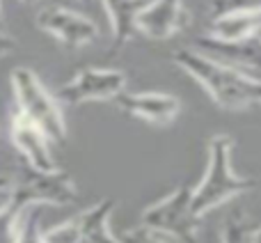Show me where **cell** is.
<instances>
[{
	"label": "cell",
	"mask_w": 261,
	"mask_h": 243,
	"mask_svg": "<svg viewBox=\"0 0 261 243\" xmlns=\"http://www.w3.org/2000/svg\"><path fill=\"white\" fill-rule=\"evenodd\" d=\"M12 48H14V39H12V37H7L3 30H0V58H5V55H7Z\"/></svg>",
	"instance_id": "obj_19"
},
{
	"label": "cell",
	"mask_w": 261,
	"mask_h": 243,
	"mask_svg": "<svg viewBox=\"0 0 261 243\" xmlns=\"http://www.w3.org/2000/svg\"><path fill=\"white\" fill-rule=\"evenodd\" d=\"M252 243H261V227L257 232H252Z\"/></svg>",
	"instance_id": "obj_21"
},
{
	"label": "cell",
	"mask_w": 261,
	"mask_h": 243,
	"mask_svg": "<svg viewBox=\"0 0 261 243\" xmlns=\"http://www.w3.org/2000/svg\"><path fill=\"white\" fill-rule=\"evenodd\" d=\"M231 147H234V140L229 135H213L208 140L206 172L199 186L190 193V207L195 216L202 218L206 211L220 207L227 200H234L257 188V181L252 177H241L231 170Z\"/></svg>",
	"instance_id": "obj_2"
},
{
	"label": "cell",
	"mask_w": 261,
	"mask_h": 243,
	"mask_svg": "<svg viewBox=\"0 0 261 243\" xmlns=\"http://www.w3.org/2000/svg\"><path fill=\"white\" fill-rule=\"evenodd\" d=\"M188 23L184 0H149L138 12L135 28L149 39H170Z\"/></svg>",
	"instance_id": "obj_9"
},
{
	"label": "cell",
	"mask_w": 261,
	"mask_h": 243,
	"mask_svg": "<svg viewBox=\"0 0 261 243\" xmlns=\"http://www.w3.org/2000/svg\"><path fill=\"white\" fill-rule=\"evenodd\" d=\"M213 18L231 16V14H261V0H213Z\"/></svg>",
	"instance_id": "obj_17"
},
{
	"label": "cell",
	"mask_w": 261,
	"mask_h": 243,
	"mask_svg": "<svg viewBox=\"0 0 261 243\" xmlns=\"http://www.w3.org/2000/svg\"><path fill=\"white\" fill-rule=\"evenodd\" d=\"M14 243H44V230H41V213L37 207H30L18 225Z\"/></svg>",
	"instance_id": "obj_15"
},
{
	"label": "cell",
	"mask_w": 261,
	"mask_h": 243,
	"mask_svg": "<svg viewBox=\"0 0 261 243\" xmlns=\"http://www.w3.org/2000/svg\"><path fill=\"white\" fill-rule=\"evenodd\" d=\"M172 62L195 78L213 101L225 110H245L261 106V78L225 67L193 48L172 53Z\"/></svg>",
	"instance_id": "obj_1"
},
{
	"label": "cell",
	"mask_w": 261,
	"mask_h": 243,
	"mask_svg": "<svg viewBox=\"0 0 261 243\" xmlns=\"http://www.w3.org/2000/svg\"><path fill=\"white\" fill-rule=\"evenodd\" d=\"M9 81L16 99V113L39 126L53 144L67 142V121L60 110V104L44 87L39 76L30 67H16Z\"/></svg>",
	"instance_id": "obj_3"
},
{
	"label": "cell",
	"mask_w": 261,
	"mask_h": 243,
	"mask_svg": "<svg viewBox=\"0 0 261 243\" xmlns=\"http://www.w3.org/2000/svg\"><path fill=\"white\" fill-rule=\"evenodd\" d=\"M190 193L193 188L188 184H181L179 188L158 200L156 204H149L142 211L140 225L172 236L179 243H202L197 234L199 216H195L193 207H190Z\"/></svg>",
	"instance_id": "obj_5"
},
{
	"label": "cell",
	"mask_w": 261,
	"mask_h": 243,
	"mask_svg": "<svg viewBox=\"0 0 261 243\" xmlns=\"http://www.w3.org/2000/svg\"><path fill=\"white\" fill-rule=\"evenodd\" d=\"M117 243H172L165 239V234L161 232H153L149 227L140 225V227H130V230H124L119 236H115Z\"/></svg>",
	"instance_id": "obj_18"
},
{
	"label": "cell",
	"mask_w": 261,
	"mask_h": 243,
	"mask_svg": "<svg viewBox=\"0 0 261 243\" xmlns=\"http://www.w3.org/2000/svg\"><path fill=\"white\" fill-rule=\"evenodd\" d=\"M37 26L41 32L50 35L53 39H58L60 44L69 46V48L87 46L99 37V28L92 18L64 7L41 9L37 14Z\"/></svg>",
	"instance_id": "obj_8"
},
{
	"label": "cell",
	"mask_w": 261,
	"mask_h": 243,
	"mask_svg": "<svg viewBox=\"0 0 261 243\" xmlns=\"http://www.w3.org/2000/svg\"><path fill=\"white\" fill-rule=\"evenodd\" d=\"M193 51L225 64V67L239 69L243 74L261 69V39L259 37H248V39H218V37L204 35L195 37Z\"/></svg>",
	"instance_id": "obj_7"
},
{
	"label": "cell",
	"mask_w": 261,
	"mask_h": 243,
	"mask_svg": "<svg viewBox=\"0 0 261 243\" xmlns=\"http://www.w3.org/2000/svg\"><path fill=\"white\" fill-rule=\"evenodd\" d=\"M147 3L149 0H103L106 12L110 16V26H113V39H110L108 55H117L138 35L135 18Z\"/></svg>",
	"instance_id": "obj_12"
},
{
	"label": "cell",
	"mask_w": 261,
	"mask_h": 243,
	"mask_svg": "<svg viewBox=\"0 0 261 243\" xmlns=\"http://www.w3.org/2000/svg\"><path fill=\"white\" fill-rule=\"evenodd\" d=\"M117 106L130 117L147 119L149 124H167L181 110V101L165 92H138V94L122 92L117 96Z\"/></svg>",
	"instance_id": "obj_11"
},
{
	"label": "cell",
	"mask_w": 261,
	"mask_h": 243,
	"mask_svg": "<svg viewBox=\"0 0 261 243\" xmlns=\"http://www.w3.org/2000/svg\"><path fill=\"white\" fill-rule=\"evenodd\" d=\"M222 243H252V230L243 221L241 213H231L229 218H225L220 232Z\"/></svg>",
	"instance_id": "obj_16"
},
{
	"label": "cell",
	"mask_w": 261,
	"mask_h": 243,
	"mask_svg": "<svg viewBox=\"0 0 261 243\" xmlns=\"http://www.w3.org/2000/svg\"><path fill=\"white\" fill-rule=\"evenodd\" d=\"M9 135H12V144L16 152L25 158L28 167L39 172H53L58 170L53 154H50V140L37 124H32L21 113L12 115V126H9Z\"/></svg>",
	"instance_id": "obj_10"
},
{
	"label": "cell",
	"mask_w": 261,
	"mask_h": 243,
	"mask_svg": "<svg viewBox=\"0 0 261 243\" xmlns=\"http://www.w3.org/2000/svg\"><path fill=\"white\" fill-rule=\"evenodd\" d=\"M23 3H25V5H32V3H37V0H23Z\"/></svg>",
	"instance_id": "obj_23"
},
{
	"label": "cell",
	"mask_w": 261,
	"mask_h": 243,
	"mask_svg": "<svg viewBox=\"0 0 261 243\" xmlns=\"http://www.w3.org/2000/svg\"><path fill=\"white\" fill-rule=\"evenodd\" d=\"M78 200V188L73 184L69 172L58 170L53 172H39L25 167L21 170L16 181H12L9 186L7 202H12L14 207L28 211L30 207H39V204H73Z\"/></svg>",
	"instance_id": "obj_4"
},
{
	"label": "cell",
	"mask_w": 261,
	"mask_h": 243,
	"mask_svg": "<svg viewBox=\"0 0 261 243\" xmlns=\"http://www.w3.org/2000/svg\"><path fill=\"white\" fill-rule=\"evenodd\" d=\"M5 26V18H3V0H0V30H3Z\"/></svg>",
	"instance_id": "obj_22"
},
{
	"label": "cell",
	"mask_w": 261,
	"mask_h": 243,
	"mask_svg": "<svg viewBox=\"0 0 261 243\" xmlns=\"http://www.w3.org/2000/svg\"><path fill=\"white\" fill-rule=\"evenodd\" d=\"M9 186H12V179H7V177H3L0 175V204L7 200V195H9Z\"/></svg>",
	"instance_id": "obj_20"
},
{
	"label": "cell",
	"mask_w": 261,
	"mask_h": 243,
	"mask_svg": "<svg viewBox=\"0 0 261 243\" xmlns=\"http://www.w3.org/2000/svg\"><path fill=\"white\" fill-rule=\"evenodd\" d=\"M126 87V74L119 69L106 67H87L81 69L69 83H64L58 90L55 99L58 104L81 106L87 101L99 99H117Z\"/></svg>",
	"instance_id": "obj_6"
},
{
	"label": "cell",
	"mask_w": 261,
	"mask_h": 243,
	"mask_svg": "<svg viewBox=\"0 0 261 243\" xmlns=\"http://www.w3.org/2000/svg\"><path fill=\"white\" fill-rule=\"evenodd\" d=\"M208 35L227 41L248 39V37L261 39V14H231V16L213 18Z\"/></svg>",
	"instance_id": "obj_14"
},
{
	"label": "cell",
	"mask_w": 261,
	"mask_h": 243,
	"mask_svg": "<svg viewBox=\"0 0 261 243\" xmlns=\"http://www.w3.org/2000/svg\"><path fill=\"white\" fill-rule=\"evenodd\" d=\"M115 211V200H101V202L92 204L83 213L81 218V234L76 243H117L115 234L110 232V213Z\"/></svg>",
	"instance_id": "obj_13"
},
{
	"label": "cell",
	"mask_w": 261,
	"mask_h": 243,
	"mask_svg": "<svg viewBox=\"0 0 261 243\" xmlns=\"http://www.w3.org/2000/svg\"><path fill=\"white\" fill-rule=\"evenodd\" d=\"M83 3H87V0H83Z\"/></svg>",
	"instance_id": "obj_24"
}]
</instances>
